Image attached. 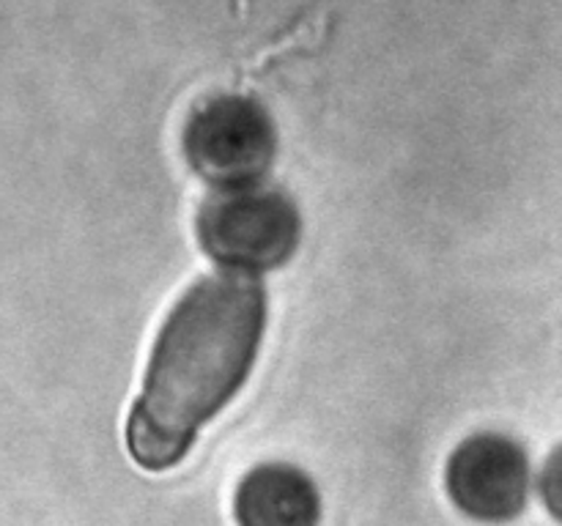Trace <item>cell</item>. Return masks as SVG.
I'll list each match as a JSON object with an SVG mask.
<instances>
[{
  "label": "cell",
  "instance_id": "cell-3",
  "mask_svg": "<svg viewBox=\"0 0 562 526\" xmlns=\"http://www.w3.org/2000/svg\"><path fill=\"white\" fill-rule=\"evenodd\" d=\"M187 164L220 186L256 184L274 162L278 126L258 99L217 93L192 110L181 135Z\"/></svg>",
  "mask_w": 562,
  "mask_h": 526
},
{
  "label": "cell",
  "instance_id": "cell-4",
  "mask_svg": "<svg viewBox=\"0 0 562 526\" xmlns=\"http://www.w3.org/2000/svg\"><path fill=\"white\" fill-rule=\"evenodd\" d=\"M445 491L464 515L505 524L525 513L530 458L514 436L483 431L464 438L445 466Z\"/></svg>",
  "mask_w": 562,
  "mask_h": 526
},
{
  "label": "cell",
  "instance_id": "cell-5",
  "mask_svg": "<svg viewBox=\"0 0 562 526\" xmlns=\"http://www.w3.org/2000/svg\"><path fill=\"white\" fill-rule=\"evenodd\" d=\"M234 515L239 526H318L322 496L300 466L261 464L241 477Z\"/></svg>",
  "mask_w": 562,
  "mask_h": 526
},
{
  "label": "cell",
  "instance_id": "cell-2",
  "mask_svg": "<svg viewBox=\"0 0 562 526\" xmlns=\"http://www.w3.org/2000/svg\"><path fill=\"white\" fill-rule=\"evenodd\" d=\"M195 233L201 250L220 266L269 272L289 263L296 252L302 217L280 186H225L201 203Z\"/></svg>",
  "mask_w": 562,
  "mask_h": 526
},
{
  "label": "cell",
  "instance_id": "cell-1",
  "mask_svg": "<svg viewBox=\"0 0 562 526\" xmlns=\"http://www.w3.org/2000/svg\"><path fill=\"white\" fill-rule=\"evenodd\" d=\"M267 327V290L241 274H209L165 318L143 392L132 403L126 447L148 471L173 469L198 431L245 387Z\"/></svg>",
  "mask_w": 562,
  "mask_h": 526
}]
</instances>
